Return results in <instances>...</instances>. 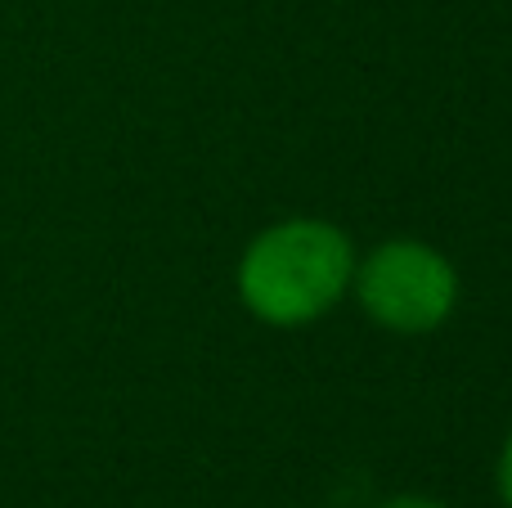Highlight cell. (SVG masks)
Masks as SVG:
<instances>
[{"mask_svg":"<svg viewBox=\"0 0 512 508\" xmlns=\"http://www.w3.org/2000/svg\"><path fill=\"white\" fill-rule=\"evenodd\" d=\"M355 243L324 216H283L252 234L234 266V293L270 329H306L351 297Z\"/></svg>","mask_w":512,"mask_h":508,"instance_id":"cell-1","label":"cell"},{"mask_svg":"<svg viewBox=\"0 0 512 508\" xmlns=\"http://www.w3.org/2000/svg\"><path fill=\"white\" fill-rule=\"evenodd\" d=\"M351 297L369 324L396 338L436 333L459 306V270L436 243L387 239L355 257Z\"/></svg>","mask_w":512,"mask_h":508,"instance_id":"cell-2","label":"cell"},{"mask_svg":"<svg viewBox=\"0 0 512 508\" xmlns=\"http://www.w3.org/2000/svg\"><path fill=\"white\" fill-rule=\"evenodd\" d=\"M495 486H499V500H504V508H512V432L504 437V450H499Z\"/></svg>","mask_w":512,"mask_h":508,"instance_id":"cell-3","label":"cell"},{"mask_svg":"<svg viewBox=\"0 0 512 508\" xmlns=\"http://www.w3.org/2000/svg\"><path fill=\"white\" fill-rule=\"evenodd\" d=\"M378 508H450V504H445V500H436V495L405 491V495H391V500H382Z\"/></svg>","mask_w":512,"mask_h":508,"instance_id":"cell-4","label":"cell"}]
</instances>
